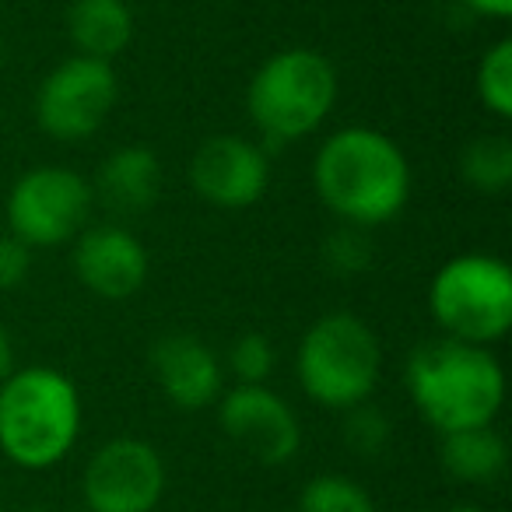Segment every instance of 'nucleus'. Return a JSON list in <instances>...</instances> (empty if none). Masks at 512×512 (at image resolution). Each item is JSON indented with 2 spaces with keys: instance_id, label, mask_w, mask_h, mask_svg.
<instances>
[{
  "instance_id": "nucleus-10",
  "label": "nucleus",
  "mask_w": 512,
  "mask_h": 512,
  "mask_svg": "<svg viewBox=\"0 0 512 512\" xmlns=\"http://www.w3.org/2000/svg\"><path fill=\"white\" fill-rule=\"evenodd\" d=\"M218 425L232 446L264 467H281L302 446V428L295 411L274 390L239 383L218 397Z\"/></svg>"
},
{
  "instance_id": "nucleus-25",
  "label": "nucleus",
  "mask_w": 512,
  "mask_h": 512,
  "mask_svg": "<svg viewBox=\"0 0 512 512\" xmlns=\"http://www.w3.org/2000/svg\"><path fill=\"white\" fill-rule=\"evenodd\" d=\"M15 372V348H11V334L0 327V383Z\"/></svg>"
},
{
  "instance_id": "nucleus-3",
  "label": "nucleus",
  "mask_w": 512,
  "mask_h": 512,
  "mask_svg": "<svg viewBox=\"0 0 512 512\" xmlns=\"http://www.w3.org/2000/svg\"><path fill=\"white\" fill-rule=\"evenodd\" d=\"M81 435L78 386L50 365L15 369L0 383V449L25 470H46Z\"/></svg>"
},
{
  "instance_id": "nucleus-20",
  "label": "nucleus",
  "mask_w": 512,
  "mask_h": 512,
  "mask_svg": "<svg viewBox=\"0 0 512 512\" xmlns=\"http://www.w3.org/2000/svg\"><path fill=\"white\" fill-rule=\"evenodd\" d=\"M348 418H344V442L351 446V453L358 456H379L386 446H390V418L379 411L376 404L362 400V404L348 407Z\"/></svg>"
},
{
  "instance_id": "nucleus-28",
  "label": "nucleus",
  "mask_w": 512,
  "mask_h": 512,
  "mask_svg": "<svg viewBox=\"0 0 512 512\" xmlns=\"http://www.w3.org/2000/svg\"><path fill=\"white\" fill-rule=\"evenodd\" d=\"M29 512H50V509H29Z\"/></svg>"
},
{
  "instance_id": "nucleus-21",
  "label": "nucleus",
  "mask_w": 512,
  "mask_h": 512,
  "mask_svg": "<svg viewBox=\"0 0 512 512\" xmlns=\"http://www.w3.org/2000/svg\"><path fill=\"white\" fill-rule=\"evenodd\" d=\"M278 355H274V344L264 334H242L239 341L228 351V369L235 372V379L246 386H260L271 379Z\"/></svg>"
},
{
  "instance_id": "nucleus-26",
  "label": "nucleus",
  "mask_w": 512,
  "mask_h": 512,
  "mask_svg": "<svg viewBox=\"0 0 512 512\" xmlns=\"http://www.w3.org/2000/svg\"><path fill=\"white\" fill-rule=\"evenodd\" d=\"M446 512H484L481 505H470V502H460V505H449Z\"/></svg>"
},
{
  "instance_id": "nucleus-19",
  "label": "nucleus",
  "mask_w": 512,
  "mask_h": 512,
  "mask_svg": "<svg viewBox=\"0 0 512 512\" xmlns=\"http://www.w3.org/2000/svg\"><path fill=\"white\" fill-rule=\"evenodd\" d=\"M477 99L495 116H512V43L498 39L477 64Z\"/></svg>"
},
{
  "instance_id": "nucleus-23",
  "label": "nucleus",
  "mask_w": 512,
  "mask_h": 512,
  "mask_svg": "<svg viewBox=\"0 0 512 512\" xmlns=\"http://www.w3.org/2000/svg\"><path fill=\"white\" fill-rule=\"evenodd\" d=\"M32 271V246L18 235H0V292H15Z\"/></svg>"
},
{
  "instance_id": "nucleus-24",
  "label": "nucleus",
  "mask_w": 512,
  "mask_h": 512,
  "mask_svg": "<svg viewBox=\"0 0 512 512\" xmlns=\"http://www.w3.org/2000/svg\"><path fill=\"white\" fill-rule=\"evenodd\" d=\"M474 15H484V18H495V22H505L512 15V0H463Z\"/></svg>"
},
{
  "instance_id": "nucleus-8",
  "label": "nucleus",
  "mask_w": 512,
  "mask_h": 512,
  "mask_svg": "<svg viewBox=\"0 0 512 512\" xmlns=\"http://www.w3.org/2000/svg\"><path fill=\"white\" fill-rule=\"evenodd\" d=\"M120 81L113 64L92 57H71L43 78L36 92V120L53 141L78 144L99 134L116 109Z\"/></svg>"
},
{
  "instance_id": "nucleus-2",
  "label": "nucleus",
  "mask_w": 512,
  "mask_h": 512,
  "mask_svg": "<svg viewBox=\"0 0 512 512\" xmlns=\"http://www.w3.org/2000/svg\"><path fill=\"white\" fill-rule=\"evenodd\" d=\"M407 393L439 435L491 425L505 400V372L484 344L425 341L407 358Z\"/></svg>"
},
{
  "instance_id": "nucleus-14",
  "label": "nucleus",
  "mask_w": 512,
  "mask_h": 512,
  "mask_svg": "<svg viewBox=\"0 0 512 512\" xmlns=\"http://www.w3.org/2000/svg\"><path fill=\"white\" fill-rule=\"evenodd\" d=\"M95 193L116 214L151 211L162 193V162L144 144H123L99 165Z\"/></svg>"
},
{
  "instance_id": "nucleus-13",
  "label": "nucleus",
  "mask_w": 512,
  "mask_h": 512,
  "mask_svg": "<svg viewBox=\"0 0 512 512\" xmlns=\"http://www.w3.org/2000/svg\"><path fill=\"white\" fill-rule=\"evenodd\" d=\"M151 372L158 390L179 411H200L218 404L225 393V372L211 348L193 334H165L151 348Z\"/></svg>"
},
{
  "instance_id": "nucleus-5",
  "label": "nucleus",
  "mask_w": 512,
  "mask_h": 512,
  "mask_svg": "<svg viewBox=\"0 0 512 512\" xmlns=\"http://www.w3.org/2000/svg\"><path fill=\"white\" fill-rule=\"evenodd\" d=\"M299 386L313 404L348 411L372 397L383 376V348L362 316L327 313L306 330L295 355Z\"/></svg>"
},
{
  "instance_id": "nucleus-15",
  "label": "nucleus",
  "mask_w": 512,
  "mask_h": 512,
  "mask_svg": "<svg viewBox=\"0 0 512 512\" xmlns=\"http://www.w3.org/2000/svg\"><path fill=\"white\" fill-rule=\"evenodd\" d=\"M67 32L78 57L113 60L134 39V15L127 0H74L67 11Z\"/></svg>"
},
{
  "instance_id": "nucleus-29",
  "label": "nucleus",
  "mask_w": 512,
  "mask_h": 512,
  "mask_svg": "<svg viewBox=\"0 0 512 512\" xmlns=\"http://www.w3.org/2000/svg\"><path fill=\"white\" fill-rule=\"evenodd\" d=\"M0 512H4V502H0Z\"/></svg>"
},
{
  "instance_id": "nucleus-17",
  "label": "nucleus",
  "mask_w": 512,
  "mask_h": 512,
  "mask_svg": "<svg viewBox=\"0 0 512 512\" xmlns=\"http://www.w3.org/2000/svg\"><path fill=\"white\" fill-rule=\"evenodd\" d=\"M460 176L477 193H505L512 183V141L502 134H484L463 148Z\"/></svg>"
},
{
  "instance_id": "nucleus-18",
  "label": "nucleus",
  "mask_w": 512,
  "mask_h": 512,
  "mask_svg": "<svg viewBox=\"0 0 512 512\" xmlns=\"http://www.w3.org/2000/svg\"><path fill=\"white\" fill-rule=\"evenodd\" d=\"M299 512H376L372 495L344 474H320L302 488Z\"/></svg>"
},
{
  "instance_id": "nucleus-1",
  "label": "nucleus",
  "mask_w": 512,
  "mask_h": 512,
  "mask_svg": "<svg viewBox=\"0 0 512 512\" xmlns=\"http://www.w3.org/2000/svg\"><path fill=\"white\" fill-rule=\"evenodd\" d=\"M313 183L341 225L376 228L404 211L411 165L393 137L372 127H344L316 151Z\"/></svg>"
},
{
  "instance_id": "nucleus-9",
  "label": "nucleus",
  "mask_w": 512,
  "mask_h": 512,
  "mask_svg": "<svg viewBox=\"0 0 512 512\" xmlns=\"http://www.w3.org/2000/svg\"><path fill=\"white\" fill-rule=\"evenodd\" d=\"M165 495V463L144 439H109L81 477L88 512H155Z\"/></svg>"
},
{
  "instance_id": "nucleus-16",
  "label": "nucleus",
  "mask_w": 512,
  "mask_h": 512,
  "mask_svg": "<svg viewBox=\"0 0 512 512\" xmlns=\"http://www.w3.org/2000/svg\"><path fill=\"white\" fill-rule=\"evenodd\" d=\"M439 460L453 481L495 484L509 467V449H505V439L491 425H474L442 435Z\"/></svg>"
},
{
  "instance_id": "nucleus-22",
  "label": "nucleus",
  "mask_w": 512,
  "mask_h": 512,
  "mask_svg": "<svg viewBox=\"0 0 512 512\" xmlns=\"http://www.w3.org/2000/svg\"><path fill=\"white\" fill-rule=\"evenodd\" d=\"M323 260L334 274H362L365 267L372 264V246H369V235L365 228H355V225H341L334 235L327 239L323 246Z\"/></svg>"
},
{
  "instance_id": "nucleus-6",
  "label": "nucleus",
  "mask_w": 512,
  "mask_h": 512,
  "mask_svg": "<svg viewBox=\"0 0 512 512\" xmlns=\"http://www.w3.org/2000/svg\"><path fill=\"white\" fill-rule=\"evenodd\" d=\"M428 309L446 337L495 344L512 330V271L488 253H463L439 267L428 285Z\"/></svg>"
},
{
  "instance_id": "nucleus-11",
  "label": "nucleus",
  "mask_w": 512,
  "mask_h": 512,
  "mask_svg": "<svg viewBox=\"0 0 512 512\" xmlns=\"http://www.w3.org/2000/svg\"><path fill=\"white\" fill-rule=\"evenodd\" d=\"M190 186L221 211L253 207L271 186V162L260 144L235 134L207 137L190 158Z\"/></svg>"
},
{
  "instance_id": "nucleus-4",
  "label": "nucleus",
  "mask_w": 512,
  "mask_h": 512,
  "mask_svg": "<svg viewBox=\"0 0 512 512\" xmlns=\"http://www.w3.org/2000/svg\"><path fill=\"white\" fill-rule=\"evenodd\" d=\"M337 102V71L323 53L295 46L281 50L253 74L246 113L271 148L309 137Z\"/></svg>"
},
{
  "instance_id": "nucleus-7",
  "label": "nucleus",
  "mask_w": 512,
  "mask_h": 512,
  "mask_svg": "<svg viewBox=\"0 0 512 512\" xmlns=\"http://www.w3.org/2000/svg\"><path fill=\"white\" fill-rule=\"evenodd\" d=\"M92 214V186L81 172L64 165L29 169L8 193L11 235L32 249L64 246L78 239Z\"/></svg>"
},
{
  "instance_id": "nucleus-12",
  "label": "nucleus",
  "mask_w": 512,
  "mask_h": 512,
  "mask_svg": "<svg viewBox=\"0 0 512 512\" xmlns=\"http://www.w3.org/2000/svg\"><path fill=\"white\" fill-rule=\"evenodd\" d=\"M74 274L99 299H130L148 281V249L120 225L81 228L74 246Z\"/></svg>"
},
{
  "instance_id": "nucleus-27",
  "label": "nucleus",
  "mask_w": 512,
  "mask_h": 512,
  "mask_svg": "<svg viewBox=\"0 0 512 512\" xmlns=\"http://www.w3.org/2000/svg\"><path fill=\"white\" fill-rule=\"evenodd\" d=\"M0 60H4V39H0Z\"/></svg>"
}]
</instances>
